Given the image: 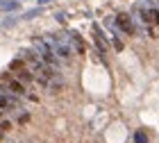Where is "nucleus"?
<instances>
[{
    "label": "nucleus",
    "mask_w": 159,
    "mask_h": 143,
    "mask_svg": "<svg viewBox=\"0 0 159 143\" xmlns=\"http://www.w3.org/2000/svg\"><path fill=\"white\" fill-rule=\"evenodd\" d=\"M46 41L50 43V48L55 50V55L61 57V59H68V57L73 55V48H70V37L64 39V37H57V34H48Z\"/></svg>",
    "instance_id": "1"
},
{
    "label": "nucleus",
    "mask_w": 159,
    "mask_h": 143,
    "mask_svg": "<svg viewBox=\"0 0 159 143\" xmlns=\"http://www.w3.org/2000/svg\"><path fill=\"white\" fill-rule=\"evenodd\" d=\"M116 27H118V30H123L125 34H134V32H136L132 18H129L127 14H118V16H116Z\"/></svg>",
    "instance_id": "2"
},
{
    "label": "nucleus",
    "mask_w": 159,
    "mask_h": 143,
    "mask_svg": "<svg viewBox=\"0 0 159 143\" xmlns=\"http://www.w3.org/2000/svg\"><path fill=\"white\" fill-rule=\"evenodd\" d=\"M7 89H9L14 96H25V87H23V82H18V80H9Z\"/></svg>",
    "instance_id": "3"
},
{
    "label": "nucleus",
    "mask_w": 159,
    "mask_h": 143,
    "mask_svg": "<svg viewBox=\"0 0 159 143\" xmlns=\"http://www.w3.org/2000/svg\"><path fill=\"white\" fill-rule=\"evenodd\" d=\"M18 7H20L18 0H0V11H14Z\"/></svg>",
    "instance_id": "4"
},
{
    "label": "nucleus",
    "mask_w": 159,
    "mask_h": 143,
    "mask_svg": "<svg viewBox=\"0 0 159 143\" xmlns=\"http://www.w3.org/2000/svg\"><path fill=\"white\" fill-rule=\"evenodd\" d=\"M134 143H148V134L143 130H136L134 132Z\"/></svg>",
    "instance_id": "5"
},
{
    "label": "nucleus",
    "mask_w": 159,
    "mask_h": 143,
    "mask_svg": "<svg viewBox=\"0 0 159 143\" xmlns=\"http://www.w3.org/2000/svg\"><path fill=\"white\" fill-rule=\"evenodd\" d=\"M18 77H20V82H32L34 80V75H32V70H18Z\"/></svg>",
    "instance_id": "6"
},
{
    "label": "nucleus",
    "mask_w": 159,
    "mask_h": 143,
    "mask_svg": "<svg viewBox=\"0 0 159 143\" xmlns=\"http://www.w3.org/2000/svg\"><path fill=\"white\" fill-rule=\"evenodd\" d=\"M41 14H43V9H41V7H37V9L25 11V14H23V18H27V20H30V18H37V16H41Z\"/></svg>",
    "instance_id": "7"
},
{
    "label": "nucleus",
    "mask_w": 159,
    "mask_h": 143,
    "mask_svg": "<svg viewBox=\"0 0 159 143\" xmlns=\"http://www.w3.org/2000/svg\"><path fill=\"white\" fill-rule=\"evenodd\" d=\"M23 64H25V59H14L9 68H11V70H23Z\"/></svg>",
    "instance_id": "8"
},
{
    "label": "nucleus",
    "mask_w": 159,
    "mask_h": 143,
    "mask_svg": "<svg viewBox=\"0 0 159 143\" xmlns=\"http://www.w3.org/2000/svg\"><path fill=\"white\" fill-rule=\"evenodd\" d=\"M148 11H150V18H152L155 23H157V27H159V9H157V7H152V9H148Z\"/></svg>",
    "instance_id": "9"
},
{
    "label": "nucleus",
    "mask_w": 159,
    "mask_h": 143,
    "mask_svg": "<svg viewBox=\"0 0 159 143\" xmlns=\"http://www.w3.org/2000/svg\"><path fill=\"white\" fill-rule=\"evenodd\" d=\"M11 127H14V125L9 123V120H2V123H0V132H9Z\"/></svg>",
    "instance_id": "10"
},
{
    "label": "nucleus",
    "mask_w": 159,
    "mask_h": 143,
    "mask_svg": "<svg viewBox=\"0 0 159 143\" xmlns=\"http://www.w3.org/2000/svg\"><path fill=\"white\" fill-rule=\"evenodd\" d=\"M16 20H18V18H14V16H9V18H5V20H2V27H11L14 23H16Z\"/></svg>",
    "instance_id": "11"
},
{
    "label": "nucleus",
    "mask_w": 159,
    "mask_h": 143,
    "mask_svg": "<svg viewBox=\"0 0 159 143\" xmlns=\"http://www.w3.org/2000/svg\"><path fill=\"white\" fill-rule=\"evenodd\" d=\"M111 41H114V48H116V50H123V41H120V39L111 37Z\"/></svg>",
    "instance_id": "12"
},
{
    "label": "nucleus",
    "mask_w": 159,
    "mask_h": 143,
    "mask_svg": "<svg viewBox=\"0 0 159 143\" xmlns=\"http://www.w3.org/2000/svg\"><path fill=\"white\" fill-rule=\"evenodd\" d=\"M55 18H57V20H59V23H64V20H66V16H64V14H61V11H59V14H55Z\"/></svg>",
    "instance_id": "13"
},
{
    "label": "nucleus",
    "mask_w": 159,
    "mask_h": 143,
    "mask_svg": "<svg viewBox=\"0 0 159 143\" xmlns=\"http://www.w3.org/2000/svg\"><path fill=\"white\" fill-rule=\"evenodd\" d=\"M37 2H39V5H48V2H50V0H37Z\"/></svg>",
    "instance_id": "14"
},
{
    "label": "nucleus",
    "mask_w": 159,
    "mask_h": 143,
    "mask_svg": "<svg viewBox=\"0 0 159 143\" xmlns=\"http://www.w3.org/2000/svg\"><path fill=\"white\" fill-rule=\"evenodd\" d=\"M0 118H2V109H0Z\"/></svg>",
    "instance_id": "15"
}]
</instances>
